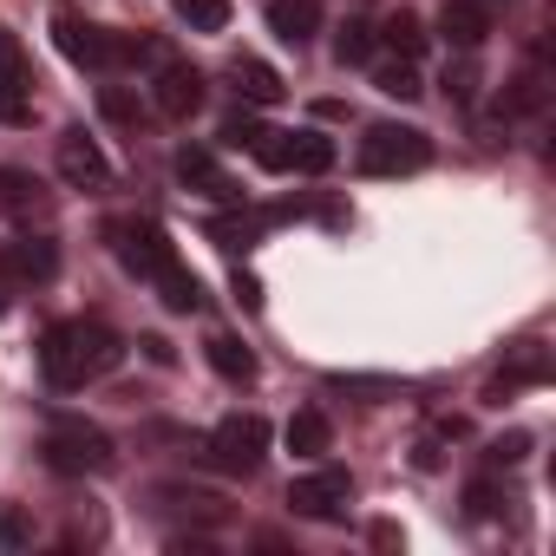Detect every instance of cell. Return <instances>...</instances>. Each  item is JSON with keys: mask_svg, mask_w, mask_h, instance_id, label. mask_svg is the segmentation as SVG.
I'll list each match as a JSON object with an SVG mask.
<instances>
[{"mask_svg": "<svg viewBox=\"0 0 556 556\" xmlns=\"http://www.w3.org/2000/svg\"><path fill=\"white\" fill-rule=\"evenodd\" d=\"M118 354H125V341L105 328V321H60V328H47V341H40V374L60 387V393H86L92 380H105L112 367H118Z\"/></svg>", "mask_w": 556, "mask_h": 556, "instance_id": "1", "label": "cell"}, {"mask_svg": "<svg viewBox=\"0 0 556 556\" xmlns=\"http://www.w3.org/2000/svg\"><path fill=\"white\" fill-rule=\"evenodd\" d=\"M432 164V138L419 125H374L361 138V170L367 177H413Z\"/></svg>", "mask_w": 556, "mask_h": 556, "instance_id": "2", "label": "cell"}, {"mask_svg": "<svg viewBox=\"0 0 556 556\" xmlns=\"http://www.w3.org/2000/svg\"><path fill=\"white\" fill-rule=\"evenodd\" d=\"M112 458H118L112 439L99 426H86V419H60L47 432V465L60 478H99V471H112Z\"/></svg>", "mask_w": 556, "mask_h": 556, "instance_id": "3", "label": "cell"}, {"mask_svg": "<svg viewBox=\"0 0 556 556\" xmlns=\"http://www.w3.org/2000/svg\"><path fill=\"white\" fill-rule=\"evenodd\" d=\"M262 452H268V426L255 413H229L216 432H210V458L229 471V478H255L262 471Z\"/></svg>", "mask_w": 556, "mask_h": 556, "instance_id": "4", "label": "cell"}, {"mask_svg": "<svg viewBox=\"0 0 556 556\" xmlns=\"http://www.w3.org/2000/svg\"><path fill=\"white\" fill-rule=\"evenodd\" d=\"M289 504H295V517L334 523V517H348V504H354V478L334 471V465H321V471H308V478L289 484Z\"/></svg>", "mask_w": 556, "mask_h": 556, "instance_id": "5", "label": "cell"}, {"mask_svg": "<svg viewBox=\"0 0 556 556\" xmlns=\"http://www.w3.org/2000/svg\"><path fill=\"white\" fill-rule=\"evenodd\" d=\"M53 268H60V249L53 236H14V242H0V282L8 289H34V282H53Z\"/></svg>", "mask_w": 556, "mask_h": 556, "instance_id": "6", "label": "cell"}, {"mask_svg": "<svg viewBox=\"0 0 556 556\" xmlns=\"http://www.w3.org/2000/svg\"><path fill=\"white\" fill-rule=\"evenodd\" d=\"M197 105H203V73H197L190 60L164 53L157 73H151V112H164V118H190Z\"/></svg>", "mask_w": 556, "mask_h": 556, "instance_id": "7", "label": "cell"}, {"mask_svg": "<svg viewBox=\"0 0 556 556\" xmlns=\"http://www.w3.org/2000/svg\"><path fill=\"white\" fill-rule=\"evenodd\" d=\"M112 236H118V255L144 275V282H157V275L177 268V249H170V236H164L157 223H118Z\"/></svg>", "mask_w": 556, "mask_h": 556, "instance_id": "8", "label": "cell"}, {"mask_svg": "<svg viewBox=\"0 0 556 556\" xmlns=\"http://www.w3.org/2000/svg\"><path fill=\"white\" fill-rule=\"evenodd\" d=\"M27 118H34V66L0 34V125H27Z\"/></svg>", "mask_w": 556, "mask_h": 556, "instance_id": "9", "label": "cell"}, {"mask_svg": "<svg viewBox=\"0 0 556 556\" xmlns=\"http://www.w3.org/2000/svg\"><path fill=\"white\" fill-rule=\"evenodd\" d=\"M177 184H190V190H197V197H210V203H242L236 177H229L203 144H184V151H177Z\"/></svg>", "mask_w": 556, "mask_h": 556, "instance_id": "10", "label": "cell"}, {"mask_svg": "<svg viewBox=\"0 0 556 556\" xmlns=\"http://www.w3.org/2000/svg\"><path fill=\"white\" fill-rule=\"evenodd\" d=\"M60 177H66L73 190H105V184H112V164H105V151H99L86 131H66V138H60Z\"/></svg>", "mask_w": 556, "mask_h": 556, "instance_id": "11", "label": "cell"}, {"mask_svg": "<svg viewBox=\"0 0 556 556\" xmlns=\"http://www.w3.org/2000/svg\"><path fill=\"white\" fill-rule=\"evenodd\" d=\"M0 210L8 216H53V190L34 170H0Z\"/></svg>", "mask_w": 556, "mask_h": 556, "instance_id": "12", "label": "cell"}, {"mask_svg": "<svg viewBox=\"0 0 556 556\" xmlns=\"http://www.w3.org/2000/svg\"><path fill=\"white\" fill-rule=\"evenodd\" d=\"M268 27H275V40L308 47L321 34V8H315V0H268Z\"/></svg>", "mask_w": 556, "mask_h": 556, "instance_id": "13", "label": "cell"}, {"mask_svg": "<svg viewBox=\"0 0 556 556\" xmlns=\"http://www.w3.org/2000/svg\"><path fill=\"white\" fill-rule=\"evenodd\" d=\"M439 34L458 47V53H478V40L491 34V14L471 8V0H445V14H439Z\"/></svg>", "mask_w": 556, "mask_h": 556, "instance_id": "14", "label": "cell"}, {"mask_svg": "<svg viewBox=\"0 0 556 556\" xmlns=\"http://www.w3.org/2000/svg\"><path fill=\"white\" fill-rule=\"evenodd\" d=\"M229 79H236V92L249 99V105H282V79H275V66H262L255 53H236V66H229Z\"/></svg>", "mask_w": 556, "mask_h": 556, "instance_id": "15", "label": "cell"}, {"mask_svg": "<svg viewBox=\"0 0 556 556\" xmlns=\"http://www.w3.org/2000/svg\"><path fill=\"white\" fill-rule=\"evenodd\" d=\"M157 504H164L170 517H190V523H223V517H229L223 497H216V491H197V484H164Z\"/></svg>", "mask_w": 556, "mask_h": 556, "instance_id": "16", "label": "cell"}, {"mask_svg": "<svg viewBox=\"0 0 556 556\" xmlns=\"http://www.w3.org/2000/svg\"><path fill=\"white\" fill-rule=\"evenodd\" d=\"M334 445V426H328V413L321 406H302L295 419H289V452L295 458H321Z\"/></svg>", "mask_w": 556, "mask_h": 556, "instance_id": "17", "label": "cell"}, {"mask_svg": "<svg viewBox=\"0 0 556 556\" xmlns=\"http://www.w3.org/2000/svg\"><path fill=\"white\" fill-rule=\"evenodd\" d=\"M210 367H216L229 387H249V380H255V354H249L236 334H216V341H210Z\"/></svg>", "mask_w": 556, "mask_h": 556, "instance_id": "18", "label": "cell"}, {"mask_svg": "<svg viewBox=\"0 0 556 556\" xmlns=\"http://www.w3.org/2000/svg\"><path fill=\"white\" fill-rule=\"evenodd\" d=\"M374 34H380L400 60H419V53H426V27H419V14H406V8L387 14V27H374Z\"/></svg>", "mask_w": 556, "mask_h": 556, "instance_id": "19", "label": "cell"}, {"mask_svg": "<svg viewBox=\"0 0 556 556\" xmlns=\"http://www.w3.org/2000/svg\"><path fill=\"white\" fill-rule=\"evenodd\" d=\"M328 164H334V138H321V131H295V144H289V170L321 177Z\"/></svg>", "mask_w": 556, "mask_h": 556, "instance_id": "20", "label": "cell"}, {"mask_svg": "<svg viewBox=\"0 0 556 556\" xmlns=\"http://www.w3.org/2000/svg\"><path fill=\"white\" fill-rule=\"evenodd\" d=\"M374 47H380L374 21H348V27H341V40H334V60H341V66H367V60H374Z\"/></svg>", "mask_w": 556, "mask_h": 556, "instance_id": "21", "label": "cell"}, {"mask_svg": "<svg viewBox=\"0 0 556 556\" xmlns=\"http://www.w3.org/2000/svg\"><path fill=\"white\" fill-rule=\"evenodd\" d=\"M543 99H549L543 66H523V73L510 79V92H504V112H543Z\"/></svg>", "mask_w": 556, "mask_h": 556, "instance_id": "22", "label": "cell"}, {"mask_svg": "<svg viewBox=\"0 0 556 556\" xmlns=\"http://www.w3.org/2000/svg\"><path fill=\"white\" fill-rule=\"evenodd\" d=\"M157 295H164V302H170L177 315H190V308H203V289H197V275H190L184 262H177L170 275H157Z\"/></svg>", "mask_w": 556, "mask_h": 556, "instance_id": "23", "label": "cell"}, {"mask_svg": "<svg viewBox=\"0 0 556 556\" xmlns=\"http://www.w3.org/2000/svg\"><path fill=\"white\" fill-rule=\"evenodd\" d=\"M99 105H105V118H112V125H131V131L151 118V105H144L131 86H105V92H99Z\"/></svg>", "mask_w": 556, "mask_h": 556, "instance_id": "24", "label": "cell"}, {"mask_svg": "<svg viewBox=\"0 0 556 556\" xmlns=\"http://www.w3.org/2000/svg\"><path fill=\"white\" fill-rule=\"evenodd\" d=\"M177 14L190 21V34H223L229 27V0H177Z\"/></svg>", "mask_w": 556, "mask_h": 556, "instance_id": "25", "label": "cell"}, {"mask_svg": "<svg viewBox=\"0 0 556 556\" xmlns=\"http://www.w3.org/2000/svg\"><path fill=\"white\" fill-rule=\"evenodd\" d=\"M374 86L387 92V99H419L426 86H419V73H413V60H393V66H380L374 73Z\"/></svg>", "mask_w": 556, "mask_h": 556, "instance_id": "26", "label": "cell"}, {"mask_svg": "<svg viewBox=\"0 0 556 556\" xmlns=\"http://www.w3.org/2000/svg\"><path fill=\"white\" fill-rule=\"evenodd\" d=\"M34 543V517L21 504H0V549H27Z\"/></svg>", "mask_w": 556, "mask_h": 556, "instance_id": "27", "label": "cell"}, {"mask_svg": "<svg viewBox=\"0 0 556 556\" xmlns=\"http://www.w3.org/2000/svg\"><path fill=\"white\" fill-rule=\"evenodd\" d=\"M289 144H295V131H262V138H255L249 151H255V157H262L268 170H289Z\"/></svg>", "mask_w": 556, "mask_h": 556, "instance_id": "28", "label": "cell"}, {"mask_svg": "<svg viewBox=\"0 0 556 556\" xmlns=\"http://www.w3.org/2000/svg\"><path fill=\"white\" fill-rule=\"evenodd\" d=\"M465 504H471V517H497L510 497H504V484H497V478H478V484L465 491Z\"/></svg>", "mask_w": 556, "mask_h": 556, "instance_id": "29", "label": "cell"}, {"mask_svg": "<svg viewBox=\"0 0 556 556\" xmlns=\"http://www.w3.org/2000/svg\"><path fill=\"white\" fill-rule=\"evenodd\" d=\"M445 92H452L458 105H471V92H478V66H471V53H458V60H452V73H445Z\"/></svg>", "mask_w": 556, "mask_h": 556, "instance_id": "30", "label": "cell"}, {"mask_svg": "<svg viewBox=\"0 0 556 556\" xmlns=\"http://www.w3.org/2000/svg\"><path fill=\"white\" fill-rule=\"evenodd\" d=\"M255 138H262V125H255L249 112H229V118H223V144H255Z\"/></svg>", "mask_w": 556, "mask_h": 556, "instance_id": "31", "label": "cell"}, {"mask_svg": "<svg viewBox=\"0 0 556 556\" xmlns=\"http://www.w3.org/2000/svg\"><path fill=\"white\" fill-rule=\"evenodd\" d=\"M216 242L223 249H249L255 242V223H216Z\"/></svg>", "mask_w": 556, "mask_h": 556, "instance_id": "32", "label": "cell"}, {"mask_svg": "<svg viewBox=\"0 0 556 556\" xmlns=\"http://www.w3.org/2000/svg\"><path fill=\"white\" fill-rule=\"evenodd\" d=\"M523 445H530L523 432H517V439H497V445H491V465H517V458H523Z\"/></svg>", "mask_w": 556, "mask_h": 556, "instance_id": "33", "label": "cell"}, {"mask_svg": "<svg viewBox=\"0 0 556 556\" xmlns=\"http://www.w3.org/2000/svg\"><path fill=\"white\" fill-rule=\"evenodd\" d=\"M0 308H8V282H0Z\"/></svg>", "mask_w": 556, "mask_h": 556, "instance_id": "34", "label": "cell"}]
</instances>
